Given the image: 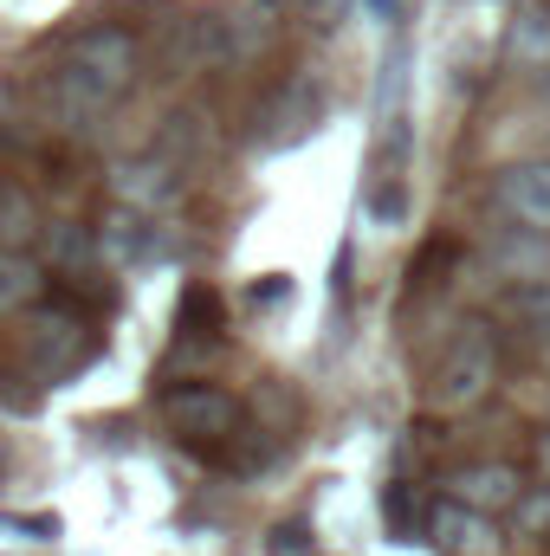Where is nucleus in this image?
I'll return each mask as SVG.
<instances>
[{
	"mask_svg": "<svg viewBox=\"0 0 550 556\" xmlns=\"http://www.w3.org/2000/svg\"><path fill=\"white\" fill-rule=\"evenodd\" d=\"M137 78V39L124 26H85L65 52V65L46 78L39 104L59 130H98L104 111L130 91Z\"/></svg>",
	"mask_w": 550,
	"mask_h": 556,
	"instance_id": "f257e3e1",
	"label": "nucleus"
},
{
	"mask_svg": "<svg viewBox=\"0 0 550 556\" xmlns=\"http://www.w3.org/2000/svg\"><path fill=\"white\" fill-rule=\"evenodd\" d=\"M492 382H499V330H492L486 317H466V324L447 337L440 363H434L427 408H434V415H466V408H479V402L492 395Z\"/></svg>",
	"mask_w": 550,
	"mask_h": 556,
	"instance_id": "f03ea898",
	"label": "nucleus"
},
{
	"mask_svg": "<svg viewBox=\"0 0 550 556\" xmlns=\"http://www.w3.org/2000/svg\"><path fill=\"white\" fill-rule=\"evenodd\" d=\"M162 420L182 433V440H227L234 427H240V402L227 395V389H214V382H182V389H168L162 395Z\"/></svg>",
	"mask_w": 550,
	"mask_h": 556,
	"instance_id": "7ed1b4c3",
	"label": "nucleus"
},
{
	"mask_svg": "<svg viewBox=\"0 0 550 556\" xmlns=\"http://www.w3.org/2000/svg\"><path fill=\"white\" fill-rule=\"evenodd\" d=\"M85 350H91L85 317H72L65 304H39V311L26 317V369H33V376H65Z\"/></svg>",
	"mask_w": 550,
	"mask_h": 556,
	"instance_id": "20e7f679",
	"label": "nucleus"
},
{
	"mask_svg": "<svg viewBox=\"0 0 550 556\" xmlns=\"http://www.w3.org/2000/svg\"><path fill=\"white\" fill-rule=\"evenodd\" d=\"M440 498H460V505L499 518V511H518L525 479H518V466H505V459H466V466H453V472L440 479Z\"/></svg>",
	"mask_w": 550,
	"mask_h": 556,
	"instance_id": "39448f33",
	"label": "nucleus"
},
{
	"mask_svg": "<svg viewBox=\"0 0 550 556\" xmlns=\"http://www.w3.org/2000/svg\"><path fill=\"white\" fill-rule=\"evenodd\" d=\"M427 544L440 556H499L505 538H499V518L460 505V498H434L427 505Z\"/></svg>",
	"mask_w": 550,
	"mask_h": 556,
	"instance_id": "423d86ee",
	"label": "nucleus"
},
{
	"mask_svg": "<svg viewBox=\"0 0 550 556\" xmlns=\"http://www.w3.org/2000/svg\"><path fill=\"white\" fill-rule=\"evenodd\" d=\"M492 207L518 233H550V162H512L492 181Z\"/></svg>",
	"mask_w": 550,
	"mask_h": 556,
	"instance_id": "0eeeda50",
	"label": "nucleus"
},
{
	"mask_svg": "<svg viewBox=\"0 0 550 556\" xmlns=\"http://www.w3.org/2000/svg\"><path fill=\"white\" fill-rule=\"evenodd\" d=\"M111 188H117V201H124V207L155 214L162 201H175V188H182V168H175L162 149H142V155H130V162H117Z\"/></svg>",
	"mask_w": 550,
	"mask_h": 556,
	"instance_id": "6e6552de",
	"label": "nucleus"
},
{
	"mask_svg": "<svg viewBox=\"0 0 550 556\" xmlns=\"http://www.w3.org/2000/svg\"><path fill=\"white\" fill-rule=\"evenodd\" d=\"M266 142H304L317 124H324V91H317V78H285V91H278V104L266 111Z\"/></svg>",
	"mask_w": 550,
	"mask_h": 556,
	"instance_id": "1a4fd4ad",
	"label": "nucleus"
},
{
	"mask_svg": "<svg viewBox=\"0 0 550 556\" xmlns=\"http://www.w3.org/2000/svg\"><path fill=\"white\" fill-rule=\"evenodd\" d=\"M98 253H104V266H142V260H155V227H149V214L117 201V214L98 227Z\"/></svg>",
	"mask_w": 550,
	"mask_h": 556,
	"instance_id": "9d476101",
	"label": "nucleus"
},
{
	"mask_svg": "<svg viewBox=\"0 0 550 556\" xmlns=\"http://www.w3.org/2000/svg\"><path fill=\"white\" fill-rule=\"evenodd\" d=\"M505 65L518 72H545L550 65V0H525L512 33H505Z\"/></svg>",
	"mask_w": 550,
	"mask_h": 556,
	"instance_id": "9b49d317",
	"label": "nucleus"
},
{
	"mask_svg": "<svg viewBox=\"0 0 550 556\" xmlns=\"http://www.w3.org/2000/svg\"><path fill=\"white\" fill-rule=\"evenodd\" d=\"M26 233H39V201L20 181H0V253H20Z\"/></svg>",
	"mask_w": 550,
	"mask_h": 556,
	"instance_id": "f8f14e48",
	"label": "nucleus"
},
{
	"mask_svg": "<svg viewBox=\"0 0 550 556\" xmlns=\"http://www.w3.org/2000/svg\"><path fill=\"white\" fill-rule=\"evenodd\" d=\"M39 285H46L39 260H26V253H0V317H7V311H26V304L39 298Z\"/></svg>",
	"mask_w": 550,
	"mask_h": 556,
	"instance_id": "ddd939ff",
	"label": "nucleus"
},
{
	"mask_svg": "<svg viewBox=\"0 0 550 556\" xmlns=\"http://www.w3.org/2000/svg\"><path fill=\"white\" fill-rule=\"evenodd\" d=\"M383 525H389V538H396V544L427 538V518H421V498H414L409 479H396V485L383 492Z\"/></svg>",
	"mask_w": 550,
	"mask_h": 556,
	"instance_id": "4468645a",
	"label": "nucleus"
},
{
	"mask_svg": "<svg viewBox=\"0 0 550 556\" xmlns=\"http://www.w3.org/2000/svg\"><path fill=\"white\" fill-rule=\"evenodd\" d=\"M201 124H208L201 111H175V117H168V130H162V142H155V149H162V155H168L175 168H188V162H195V155L208 149V130H201Z\"/></svg>",
	"mask_w": 550,
	"mask_h": 556,
	"instance_id": "2eb2a0df",
	"label": "nucleus"
},
{
	"mask_svg": "<svg viewBox=\"0 0 550 556\" xmlns=\"http://www.w3.org/2000/svg\"><path fill=\"white\" fill-rule=\"evenodd\" d=\"M499 311H505L512 324H525L538 343H550V285H545V278H538V285H518V291H512Z\"/></svg>",
	"mask_w": 550,
	"mask_h": 556,
	"instance_id": "dca6fc26",
	"label": "nucleus"
},
{
	"mask_svg": "<svg viewBox=\"0 0 550 556\" xmlns=\"http://www.w3.org/2000/svg\"><path fill=\"white\" fill-rule=\"evenodd\" d=\"M175 330H182V337H214V330H221V298H214L208 285H188L182 304H175Z\"/></svg>",
	"mask_w": 550,
	"mask_h": 556,
	"instance_id": "f3484780",
	"label": "nucleus"
},
{
	"mask_svg": "<svg viewBox=\"0 0 550 556\" xmlns=\"http://www.w3.org/2000/svg\"><path fill=\"white\" fill-rule=\"evenodd\" d=\"M52 260H59V266H91V260H104V253H98V227H91V233L52 227Z\"/></svg>",
	"mask_w": 550,
	"mask_h": 556,
	"instance_id": "a211bd4d",
	"label": "nucleus"
},
{
	"mask_svg": "<svg viewBox=\"0 0 550 556\" xmlns=\"http://www.w3.org/2000/svg\"><path fill=\"white\" fill-rule=\"evenodd\" d=\"M266 556H317V544H311V531H304V525H278L273 544H266Z\"/></svg>",
	"mask_w": 550,
	"mask_h": 556,
	"instance_id": "6ab92c4d",
	"label": "nucleus"
},
{
	"mask_svg": "<svg viewBox=\"0 0 550 556\" xmlns=\"http://www.w3.org/2000/svg\"><path fill=\"white\" fill-rule=\"evenodd\" d=\"M518 525H525V531H545L550 525V492H525V498H518Z\"/></svg>",
	"mask_w": 550,
	"mask_h": 556,
	"instance_id": "aec40b11",
	"label": "nucleus"
},
{
	"mask_svg": "<svg viewBox=\"0 0 550 556\" xmlns=\"http://www.w3.org/2000/svg\"><path fill=\"white\" fill-rule=\"evenodd\" d=\"M370 13H376L383 26H402V20H409V0H370Z\"/></svg>",
	"mask_w": 550,
	"mask_h": 556,
	"instance_id": "412c9836",
	"label": "nucleus"
},
{
	"mask_svg": "<svg viewBox=\"0 0 550 556\" xmlns=\"http://www.w3.org/2000/svg\"><path fill=\"white\" fill-rule=\"evenodd\" d=\"M538 472H545V479H550V433H545V440H538Z\"/></svg>",
	"mask_w": 550,
	"mask_h": 556,
	"instance_id": "4be33fe9",
	"label": "nucleus"
}]
</instances>
